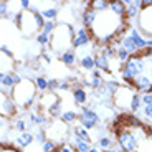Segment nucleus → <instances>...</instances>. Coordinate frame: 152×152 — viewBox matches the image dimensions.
<instances>
[{
    "mask_svg": "<svg viewBox=\"0 0 152 152\" xmlns=\"http://www.w3.org/2000/svg\"><path fill=\"white\" fill-rule=\"evenodd\" d=\"M116 141H118V145L124 152H137V149H139V142H137L136 134L129 127L116 129Z\"/></svg>",
    "mask_w": 152,
    "mask_h": 152,
    "instance_id": "7ed1b4c3",
    "label": "nucleus"
},
{
    "mask_svg": "<svg viewBox=\"0 0 152 152\" xmlns=\"http://www.w3.org/2000/svg\"><path fill=\"white\" fill-rule=\"evenodd\" d=\"M91 40H93V35H91V31H89V28L81 25V27L76 30L75 40H73V50L84 48V46H88L91 43Z\"/></svg>",
    "mask_w": 152,
    "mask_h": 152,
    "instance_id": "1a4fd4ad",
    "label": "nucleus"
},
{
    "mask_svg": "<svg viewBox=\"0 0 152 152\" xmlns=\"http://www.w3.org/2000/svg\"><path fill=\"white\" fill-rule=\"evenodd\" d=\"M10 98L15 103L17 107H23L28 109L37 99V86L31 80L23 78V81L20 84H15V88L10 91Z\"/></svg>",
    "mask_w": 152,
    "mask_h": 152,
    "instance_id": "f03ea898",
    "label": "nucleus"
},
{
    "mask_svg": "<svg viewBox=\"0 0 152 152\" xmlns=\"http://www.w3.org/2000/svg\"><path fill=\"white\" fill-rule=\"evenodd\" d=\"M35 141V136L30 132V131H23V132H20L18 136H17L15 139V145H18V147H30L31 144H33Z\"/></svg>",
    "mask_w": 152,
    "mask_h": 152,
    "instance_id": "f3484780",
    "label": "nucleus"
},
{
    "mask_svg": "<svg viewBox=\"0 0 152 152\" xmlns=\"http://www.w3.org/2000/svg\"><path fill=\"white\" fill-rule=\"evenodd\" d=\"M4 76H5V75H4V73H0V81L4 80Z\"/></svg>",
    "mask_w": 152,
    "mask_h": 152,
    "instance_id": "603ef678",
    "label": "nucleus"
},
{
    "mask_svg": "<svg viewBox=\"0 0 152 152\" xmlns=\"http://www.w3.org/2000/svg\"><path fill=\"white\" fill-rule=\"evenodd\" d=\"M136 27H139L137 30L145 38H152V7L147 10H141V13L136 20Z\"/></svg>",
    "mask_w": 152,
    "mask_h": 152,
    "instance_id": "423d86ee",
    "label": "nucleus"
},
{
    "mask_svg": "<svg viewBox=\"0 0 152 152\" xmlns=\"http://www.w3.org/2000/svg\"><path fill=\"white\" fill-rule=\"evenodd\" d=\"M78 116H80V114L76 113V111H73V109H69V111H63V114H61V121L65 122L66 126L75 124V122L78 121Z\"/></svg>",
    "mask_w": 152,
    "mask_h": 152,
    "instance_id": "a878e982",
    "label": "nucleus"
},
{
    "mask_svg": "<svg viewBox=\"0 0 152 152\" xmlns=\"http://www.w3.org/2000/svg\"><path fill=\"white\" fill-rule=\"evenodd\" d=\"M56 152H76V149L75 145H69V144H60Z\"/></svg>",
    "mask_w": 152,
    "mask_h": 152,
    "instance_id": "ea45409f",
    "label": "nucleus"
},
{
    "mask_svg": "<svg viewBox=\"0 0 152 152\" xmlns=\"http://www.w3.org/2000/svg\"><path fill=\"white\" fill-rule=\"evenodd\" d=\"M101 55H104V56L107 58V60H114V58L118 56V48L113 45V43H109V45H104L103 48H101Z\"/></svg>",
    "mask_w": 152,
    "mask_h": 152,
    "instance_id": "c85d7f7f",
    "label": "nucleus"
},
{
    "mask_svg": "<svg viewBox=\"0 0 152 152\" xmlns=\"http://www.w3.org/2000/svg\"><path fill=\"white\" fill-rule=\"evenodd\" d=\"M131 56H132V55H131L129 51H126V50L122 48V46H118V56H116V58H118V60L121 61V65H124V63H126L127 60H129Z\"/></svg>",
    "mask_w": 152,
    "mask_h": 152,
    "instance_id": "473e14b6",
    "label": "nucleus"
},
{
    "mask_svg": "<svg viewBox=\"0 0 152 152\" xmlns=\"http://www.w3.org/2000/svg\"><path fill=\"white\" fill-rule=\"evenodd\" d=\"M139 13H141V10H139L134 4L127 5V8H126V20H137Z\"/></svg>",
    "mask_w": 152,
    "mask_h": 152,
    "instance_id": "7c9ffc66",
    "label": "nucleus"
},
{
    "mask_svg": "<svg viewBox=\"0 0 152 152\" xmlns=\"http://www.w3.org/2000/svg\"><path fill=\"white\" fill-rule=\"evenodd\" d=\"M7 15H8V4L7 2H0V17L7 18Z\"/></svg>",
    "mask_w": 152,
    "mask_h": 152,
    "instance_id": "a19ab883",
    "label": "nucleus"
},
{
    "mask_svg": "<svg viewBox=\"0 0 152 152\" xmlns=\"http://www.w3.org/2000/svg\"><path fill=\"white\" fill-rule=\"evenodd\" d=\"M0 51H4V53H7V55H13L12 53V50L8 48L7 45H0Z\"/></svg>",
    "mask_w": 152,
    "mask_h": 152,
    "instance_id": "a18cd8bd",
    "label": "nucleus"
},
{
    "mask_svg": "<svg viewBox=\"0 0 152 152\" xmlns=\"http://www.w3.org/2000/svg\"><path fill=\"white\" fill-rule=\"evenodd\" d=\"M71 131H73V136L80 137V139H83V141H86V142L91 144V134H89L88 129H84L83 126H73Z\"/></svg>",
    "mask_w": 152,
    "mask_h": 152,
    "instance_id": "412c9836",
    "label": "nucleus"
},
{
    "mask_svg": "<svg viewBox=\"0 0 152 152\" xmlns=\"http://www.w3.org/2000/svg\"><path fill=\"white\" fill-rule=\"evenodd\" d=\"M101 152H116L114 149H104V151H101Z\"/></svg>",
    "mask_w": 152,
    "mask_h": 152,
    "instance_id": "8fccbe9b",
    "label": "nucleus"
},
{
    "mask_svg": "<svg viewBox=\"0 0 152 152\" xmlns=\"http://www.w3.org/2000/svg\"><path fill=\"white\" fill-rule=\"evenodd\" d=\"M37 43L40 46H50V35L40 31V33L37 35Z\"/></svg>",
    "mask_w": 152,
    "mask_h": 152,
    "instance_id": "f704fd0d",
    "label": "nucleus"
},
{
    "mask_svg": "<svg viewBox=\"0 0 152 152\" xmlns=\"http://www.w3.org/2000/svg\"><path fill=\"white\" fill-rule=\"evenodd\" d=\"M0 86H2V89H4V91H12V89L15 88V83H13V76H12V73H8V75L4 76V80L0 81Z\"/></svg>",
    "mask_w": 152,
    "mask_h": 152,
    "instance_id": "c756f323",
    "label": "nucleus"
},
{
    "mask_svg": "<svg viewBox=\"0 0 152 152\" xmlns=\"http://www.w3.org/2000/svg\"><path fill=\"white\" fill-rule=\"evenodd\" d=\"M45 132H46V137L50 141H55L58 144L60 141H63L66 136H68V126L61 119H51L50 124L45 127Z\"/></svg>",
    "mask_w": 152,
    "mask_h": 152,
    "instance_id": "20e7f679",
    "label": "nucleus"
},
{
    "mask_svg": "<svg viewBox=\"0 0 152 152\" xmlns=\"http://www.w3.org/2000/svg\"><path fill=\"white\" fill-rule=\"evenodd\" d=\"M96 17H98V13H96L94 10H91L86 4V8L81 12V23H83V27L91 28L93 25H94V22H96Z\"/></svg>",
    "mask_w": 152,
    "mask_h": 152,
    "instance_id": "2eb2a0df",
    "label": "nucleus"
},
{
    "mask_svg": "<svg viewBox=\"0 0 152 152\" xmlns=\"http://www.w3.org/2000/svg\"><path fill=\"white\" fill-rule=\"evenodd\" d=\"M30 2H28V0H20V7L23 8V10H28V8H30Z\"/></svg>",
    "mask_w": 152,
    "mask_h": 152,
    "instance_id": "37998d69",
    "label": "nucleus"
},
{
    "mask_svg": "<svg viewBox=\"0 0 152 152\" xmlns=\"http://www.w3.org/2000/svg\"><path fill=\"white\" fill-rule=\"evenodd\" d=\"M58 151V144L55 141H46L42 144V152H56Z\"/></svg>",
    "mask_w": 152,
    "mask_h": 152,
    "instance_id": "72a5a7b5",
    "label": "nucleus"
},
{
    "mask_svg": "<svg viewBox=\"0 0 152 152\" xmlns=\"http://www.w3.org/2000/svg\"><path fill=\"white\" fill-rule=\"evenodd\" d=\"M78 122H80V126H83L84 129L91 131V129H96L99 126L101 118H99V114L91 106H81V113L78 116Z\"/></svg>",
    "mask_w": 152,
    "mask_h": 152,
    "instance_id": "39448f33",
    "label": "nucleus"
},
{
    "mask_svg": "<svg viewBox=\"0 0 152 152\" xmlns=\"http://www.w3.org/2000/svg\"><path fill=\"white\" fill-rule=\"evenodd\" d=\"M147 48H152V38H147Z\"/></svg>",
    "mask_w": 152,
    "mask_h": 152,
    "instance_id": "de8ad7c7",
    "label": "nucleus"
},
{
    "mask_svg": "<svg viewBox=\"0 0 152 152\" xmlns=\"http://www.w3.org/2000/svg\"><path fill=\"white\" fill-rule=\"evenodd\" d=\"M0 114L5 116V118H13L17 114L15 103L12 101L10 94H7L2 88H0Z\"/></svg>",
    "mask_w": 152,
    "mask_h": 152,
    "instance_id": "6e6552de",
    "label": "nucleus"
},
{
    "mask_svg": "<svg viewBox=\"0 0 152 152\" xmlns=\"http://www.w3.org/2000/svg\"><path fill=\"white\" fill-rule=\"evenodd\" d=\"M80 66L83 69H86V71H93V69L96 68L94 65V56H93L91 53H84L83 56L80 58Z\"/></svg>",
    "mask_w": 152,
    "mask_h": 152,
    "instance_id": "6ab92c4d",
    "label": "nucleus"
},
{
    "mask_svg": "<svg viewBox=\"0 0 152 152\" xmlns=\"http://www.w3.org/2000/svg\"><path fill=\"white\" fill-rule=\"evenodd\" d=\"M129 107H131V111H132V113H139V111H142V107H144V103H142V94L134 93L132 99H131Z\"/></svg>",
    "mask_w": 152,
    "mask_h": 152,
    "instance_id": "b1692460",
    "label": "nucleus"
},
{
    "mask_svg": "<svg viewBox=\"0 0 152 152\" xmlns=\"http://www.w3.org/2000/svg\"><path fill=\"white\" fill-rule=\"evenodd\" d=\"M60 61L63 63V65L73 68V66H75V63H76V53H75V50H68V51H65V53L60 56Z\"/></svg>",
    "mask_w": 152,
    "mask_h": 152,
    "instance_id": "5701e85b",
    "label": "nucleus"
},
{
    "mask_svg": "<svg viewBox=\"0 0 152 152\" xmlns=\"http://www.w3.org/2000/svg\"><path fill=\"white\" fill-rule=\"evenodd\" d=\"M149 119H151V122H152V114H151V118H149Z\"/></svg>",
    "mask_w": 152,
    "mask_h": 152,
    "instance_id": "864d4df0",
    "label": "nucleus"
},
{
    "mask_svg": "<svg viewBox=\"0 0 152 152\" xmlns=\"http://www.w3.org/2000/svg\"><path fill=\"white\" fill-rule=\"evenodd\" d=\"M33 83H35V86H37L38 91L48 93V78L38 75V76H35V78H33Z\"/></svg>",
    "mask_w": 152,
    "mask_h": 152,
    "instance_id": "cd10ccee",
    "label": "nucleus"
},
{
    "mask_svg": "<svg viewBox=\"0 0 152 152\" xmlns=\"http://www.w3.org/2000/svg\"><path fill=\"white\" fill-rule=\"evenodd\" d=\"M0 121H2V114H0Z\"/></svg>",
    "mask_w": 152,
    "mask_h": 152,
    "instance_id": "5fc2aeb1",
    "label": "nucleus"
},
{
    "mask_svg": "<svg viewBox=\"0 0 152 152\" xmlns=\"http://www.w3.org/2000/svg\"><path fill=\"white\" fill-rule=\"evenodd\" d=\"M149 60H152V58H149Z\"/></svg>",
    "mask_w": 152,
    "mask_h": 152,
    "instance_id": "6e6d98bb",
    "label": "nucleus"
},
{
    "mask_svg": "<svg viewBox=\"0 0 152 152\" xmlns=\"http://www.w3.org/2000/svg\"><path fill=\"white\" fill-rule=\"evenodd\" d=\"M0 152H18V151H17L15 147H8V145L5 147V145H2V147H0Z\"/></svg>",
    "mask_w": 152,
    "mask_h": 152,
    "instance_id": "c03bdc74",
    "label": "nucleus"
},
{
    "mask_svg": "<svg viewBox=\"0 0 152 152\" xmlns=\"http://www.w3.org/2000/svg\"><path fill=\"white\" fill-rule=\"evenodd\" d=\"M142 103H144V106H152V93L142 94Z\"/></svg>",
    "mask_w": 152,
    "mask_h": 152,
    "instance_id": "79ce46f5",
    "label": "nucleus"
},
{
    "mask_svg": "<svg viewBox=\"0 0 152 152\" xmlns=\"http://www.w3.org/2000/svg\"><path fill=\"white\" fill-rule=\"evenodd\" d=\"M58 88H60V80H55V78L48 80V93H56Z\"/></svg>",
    "mask_w": 152,
    "mask_h": 152,
    "instance_id": "e433bc0d",
    "label": "nucleus"
},
{
    "mask_svg": "<svg viewBox=\"0 0 152 152\" xmlns=\"http://www.w3.org/2000/svg\"><path fill=\"white\" fill-rule=\"evenodd\" d=\"M126 4L122 2V0H113V2H109V10L113 12L114 15L121 17V18H126Z\"/></svg>",
    "mask_w": 152,
    "mask_h": 152,
    "instance_id": "a211bd4d",
    "label": "nucleus"
},
{
    "mask_svg": "<svg viewBox=\"0 0 152 152\" xmlns=\"http://www.w3.org/2000/svg\"><path fill=\"white\" fill-rule=\"evenodd\" d=\"M0 18H2V17H0Z\"/></svg>",
    "mask_w": 152,
    "mask_h": 152,
    "instance_id": "4d7b16f0",
    "label": "nucleus"
},
{
    "mask_svg": "<svg viewBox=\"0 0 152 152\" xmlns=\"http://www.w3.org/2000/svg\"><path fill=\"white\" fill-rule=\"evenodd\" d=\"M35 141H37V142H40V144H43V142H46V141H48V137H46L45 129L37 131V134H35Z\"/></svg>",
    "mask_w": 152,
    "mask_h": 152,
    "instance_id": "4c0bfd02",
    "label": "nucleus"
},
{
    "mask_svg": "<svg viewBox=\"0 0 152 152\" xmlns=\"http://www.w3.org/2000/svg\"><path fill=\"white\" fill-rule=\"evenodd\" d=\"M56 30V23L55 22H45V25H43V33H46V35H50L51 37V33Z\"/></svg>",
    "mask_w": 152,
    "mask_h": 152,
    "instance_id": "c9c22d12",
    "label": "nucleus"
},
{
    "mask_svg": "<svg viewBox=\"0 0 152 152\" xmlns=\"http://www.w3.org/2000/svg\"><path fill=\"white\" fill-rule=\"evenodd\" d=\"M129 37L132 38L134 45H136V48H137V53L147 48V38H145L144 35L141 33V31L137 30L136 27H131V28H129Z\"/></svg>",
    "mask_w": 152,
    "mask_h": 152,
    "instance_id": "ddd939ff",
    "label": "nucleus"
},
{
    "mask_svg": "<svg viewBox=\"0 0 152 152\" xmlns=\"http://www.w3.org/2000/svg\"><path fill=\"white\" fill-rule=\"evenodd\" d=\"M89 152H101V149H98V147H91V151Z\"/></svg>",
    "mask_w": 152,
    "mask_h": 152,
    "instance_id": "09e8293b",
    "label": "nucleus"
},
{
    "mask_svg": "<svg viewBox=\"0 0 152 152\" xmlns=\"http://www.w3.org/2000/svg\"><path fill=\"white\" fill-rule=\"evenodd\" d=\"M58 101H60V98H58L56 93H43V94L40 96V99H38V106H40V111L46 113V111H48L50 107L53 106L55 103H58Z\"/></svg>",
    "mask_w": 152,
    "mask_h": 152,
    "instance_id": "f8f14e48",
    "label": "nucleus"
},
{
    "mask_svg": "<svg viewBox=\"0 0 152 152\" xmlns=\"http://www.w3.org/2000/svg\"><path fill=\"white\" fill-rule=\"evenodd\" d=\"M71 96H73V99H75V103L78 104V106H83V104H86L88 101H89V93H88L84 88H73Z\"/></svg>",
    "mask_w": 152,
    "mask_h": 152,
    "instance_id": "dca6fc26",
    "label": "nucleus"
},
{
    "mask_svg": "<svg viewBox=\"0 0 152 152\" xmlns=\"http://www.w3.org/2000/svg\"><path fill=\"white\" fill-rule=\"evenodd\" d=\"M132 89L142 93V94H147V93H152V76L151 75H141L137 76L136 80L132 81Z\"/></svg>",
    "mask_w": 152,
    "mask_h": 152,
    "instance_id": "9d476101",
    "label": "nucleus"
},
{
    "mask_svg": "<svg viewBox=\"0 0 152 152\" xmlns=\"http://www.w3.org/2000/svg\"><path fill=\"white\" fill-rule=\"evenodd\" d=\"M73 142H75L76 152H89L91 151V144L86 142V141H83V139H80V137L73 136Z\"/></svg>",
    "mask_w": 152,
    "mask_h": 152,
    "instance_id": "bb28decb",
    "label": "nucleus"
},
{
    "mask_svg": "<svg viewBox=\"0 0 152 152\" xmlns=\"http://www.w3.org/2000/svg\"><path fill=\"white\" fill-rule=\"evenodd\" d=\"M147 137H149V141H151V142H152V131H151V132H149V134H147Z\"/></svg>",
    "mask_w": 152,
    "mask_h": 152,
    "instance_id": "3c124183",
    "label": "nucleus"
},
{
    "mask_svg": "<svg viewBox=\"0 0 152 152\" xmlns=\"http://www.w3.org/2000/svg\"><path fill=\"white\" fill-rule=\"evenodd\" d=\"M88 7L94 10L96 13H101V12L109 10V2H106V0H93V2L88 4Z\"/></svg>",
    "mask_w": 152,
    "mask_h": 152,
    "instance_id": "4be33fe9",
    "label": "nucleus"
},
{
    "mask_svg": "<svg viewBox=\"0 0 152 152\" xmlns=\"http://www.w3.org/2000/svg\"><path fill=\"white\" fill-rule=\"evenodd\" d=\"M94 65H96V69H99L101 73H111V61L107 60L104 55H101V51L94 55Z\"/></svg>",
    "mask_w": 152,
    "mask_h": 152,
    "instance_id": "4468645a",
    "label": "nucleus"
},
{
    "mask_svg": "<svg viewBox=\"0 0 152 152\" xmlns=\"http://www.w3.org/2000/svg\"><path fill=\"white\" fill-rule=\"evenodd\" d=\"M17 61L13 58V55H7L4 51H0V73L8 75V73H13V69L17 68Z\"/></svg>",
    "mask_w": 152,
    "mask_h": 152,
    "instance_id": "9b49d317",
    "label": "nucleus"
},
{
    "mask_svg": "<svg viewBox=\"0 0 152 152\" xmlns=\"http://www.w3.org/2000/svg\"><path fill=\"white\" fill-rule=\"evenodd\" d=\"M113 145H114V141L107 136H101L98 139V149H101V151H104V149H113Z\"/></svg>",
    "mask_w": 152,
    "mask_h": 152,
    "instance_id": "2f4dec72",
    "label": "nucleus"
},
{
    "mask_svg": "<svg viewBox=\"0 0 152 152\" xmlns=\"http://www.w3.org/2000/svg\"><path fill=\"white\" fill-rule=\"evenodd\" d=\"M93 76H94V78H103V73L94 68V69H93Z\"/></svg>",
    "mask_w": 152,
    "mask_h": 152,
    "instance_id": "49530a36",
    "label": "nucleus"
},
{
    "mask_svg": "<svg viewBox=\"0 0 152 152\" xmlns=\"http://www.w3.org/2000/svg\"><path fill=\"white\" fill-rule=\"evenodd\" d=\"M45 114H48V118H53V119H61V114H63V101H58L55 103L53 106L50 107Z\"/></svg>",
    "mask_w": 152,
    "mask_h": 152,
    "instance_id": "aec40b11",
    "label": "nucleus"
},
{
    "mask_svg": "<svg viewBox=\"0 0 152 152\" xmlns=\"http://www.w3.org/2000/svg\"><path fill=\"white\" fill-rule=\"evenodd\" d=\"M40 15L45 18V22H55V18L60 15V12H58L56 7H46V8H43V10H42Z\"/></svg>",
    "mask_w": 152,
    "mask_h": 152,
    "instance_id": "393cba45",
    "label": "nucleus"
},
{
    "mask_svg": "<svg viewBox=\"0 0 152 152\" xmlns=\"http://www.w3.org/2000/svg\"><path fill=\"white\" fill-rule=\"evenodd\" d=\"M132 94H134L132 88L119 86V89L114 93V96H113V104H114V106H118V107H121V109H124V107H127L131 104Z\"/></svg>",
    "mask_w": 152,
    "mask_h": 152,
    "instance_id": "0eeeda50",
    "label": "nucleus"
},
{
    "mask_svg": "<svg viewBox=\"0 0 152 152\" xmlns=\"http://www.w3.org/2000/svg\"><path fill=\"white\" fill-rule=\"evenodd\" d=\"M27 127H28V126H27V122L23 121V119H17V121H15V129L18 131V134L23 132V131H28Z\"/></svg>",
    "mask_w": 152,
    "mask_h": 152,
    "instance_id": "58836bf2",
    "label": "nucleus"
},
{
    "mask_svg": "<svg viewBox=\"0 0 152 152\" xmlns=\"http://www.w3.org/2000/svg\"><path fill=\"white\" fill-rule=\"evenodd\" d=\"M75 35H76V28L73 25H68V23L56 25V30L50 37V46H51V50L58 56H61L68 50H73Z\"/></svg>",
    "mask_w": 152,
    "mask_h": 152,
    "instance_id": "f257e3e1",
    "label": "nucleus"
}]
</instances>
